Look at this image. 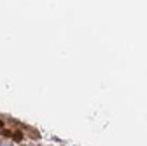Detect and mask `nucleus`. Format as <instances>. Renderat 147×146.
<instances>
[]
</instances>
